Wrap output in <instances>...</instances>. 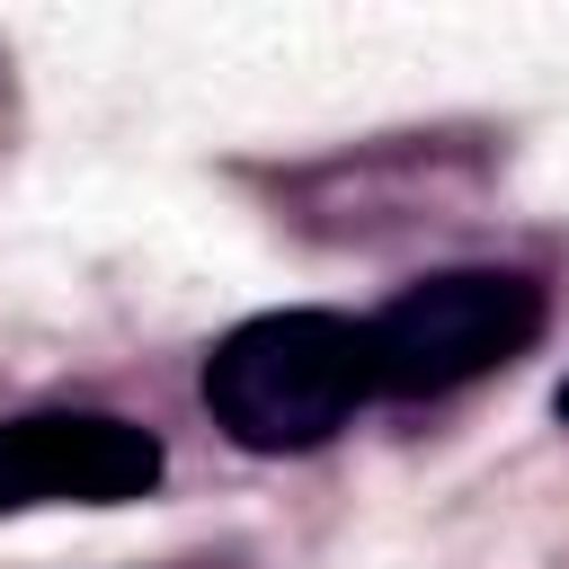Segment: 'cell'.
I'll return each instance as SVG.
<instances>
[{"label": "cell", "mask_w": 569, "mask_h": 569, "mask_svg": "<svg viewBox=\"0 0 569 569\" xmlns=\"http://www.w3.org/2000/svg\"><path fill=\"white\" fill-rule=\"evenodd\" d=\"M160 436L107 409H36L0 427V516L27 507H124L160 489Z\"/></svg>", "instance_id": "cell-3"}, {"label": "cell", "mask_w": 569, "mask_h": 569, "mask_svg": "<svg viewBox=\"0 0 569 569\" xmlns=\"http://www.w3.org/2000/svg\"><path fill=\"white\" fill-rule=\"evenodd\" d=\"M542 284L516 276V267H445L427 284H409L391 311L365 320V347H373V391L391 400H427V391H453V382H480L498 373L507 356H525L542 338Z\"/></svg>", "instance_id": "cell-2"}, {"label": "cell", "mask_w": 569, "mask_h": 569, "mask_svg": "<svg viewBox=\"0 0 569 569\" xmlns=\"http://www.w3.org/2000/svg\"><path fill=\"white\" fill-rule=\"evenodd\" d=\"M373 400V347L347 311H258L204 356V409L249 453H302Z\"/></svg>", "instance_id": "cell-1"}, {"label": "cell", "mask_w": 569, "mask_h": 569, "mask_svg": "<svg viewBox=\"0 0 569 569\" xmlns=\"http://www.w3.org/2000/svg\"><path fill=\"white\" fill-rule=\"evenodd\" d=\"M551 409H560V427H569V382H560V391H551Z\"/></svg>", "instance_id": "cell-4"}]
</instances>
